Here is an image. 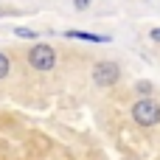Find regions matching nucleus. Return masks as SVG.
I'll list each match as a JSON object with an SVG mask.
<instances>
[{"mask_svg":"<svg viewBox=\"0 0 160 160\" xmlns=\"http://www.w3.org/2000/svg\"><path fill=\"white\" fill-rule=\"evenodd\" d=\"M132 118H135V124H141V127H158L160 124V104L152 96H141V98L132 104Z\"/></svg>","mask_w":160,"mask_h":160,"instance_id":"nucleus-1","label":"nucleus"},{"mask_svg":"<svg viewBox=\"0 0 160 160\" xmlns=\"http://www.w3.org/2000/svg\"><path fill=\"white\" fill-rule=\"evenodd\" d=\"M65 37H70V39H84V42H110V37H101V34H90V31H76V28H70V31H65Z\"/></svg>","mask_w":160,"mask_h":160,"instance_id":"nucleus-4","label":"nucleus"},{"mask_svg":"<svg viewBox=\"0 0 160 160\" xmlns=\"http://www.w3.org/2000/svg\"><path fill=\"white\" fill-rule=\"evenodd\" d=\"M135 90H138V96H152V82H138Z\"/></svg>","mask_w":160,"mask_h":160,"instance_id":"nucleus-7","label":"nucleus"},{"mask_svg":"<svg viewBox=\"0 0 160 160\" xmlns=\"http://www.w3.org/2000/svg\"><path fill=\"white\" fill-rule=\"evenodd\" d=\"M8 70H11V62H8V56H6V53H0V79H6V76H8Z\"/></svg>","mask_w":160,"mask_h":160,"instance_id":"nucleus-6","label":"nucleus"},{"mask_svg":"<svg viewBox=\"0 0 160 160\" xmlns=\"http://www.w3.org/2000/svg\"><path fill=\"white\" fill-rule=\"evenodd\" d=\"M14 34H17L20 39H39V34H37V31H31V28H22V25H17V28H14Z\"/></svg>","mask_w":160,"mask_h":160,"instance_id":"nucleus-5","label":"nucleus"},{"mask_svg":"<svg viewBox=\"0 0 160 160\" xmlns=\"http://www.w3.org/2000/svg\"><path fill=\"white\" fill-rule=\"evenodd\" d=\"M73 6H76V8H87V6H90V0H73Z\"/></svg>","mask_w":160,"mask_h":160,"instance_id":"nucleus-9","label":"nucleus"},{"mask_svg":"<svg viewBox=\"0 0 160 160\" xmlns=\"http://www.w3.org/2000/svg\"><path fill=\"white\" fill-rule=\"evenodd\" d=\"M149 37H152V42H160V28H152Z\"/></svg>","mask_w":160,"mask_h":160,"instance_id":"nucleus-8","label":"nucleus"},{"mask_svg":"<svg viewBox=\"0 0 160 160\" xmlns=\"http://www.w3.org/2000/svg\"><path fill=\"white\" fill-rule=\"evenodd\" d=\"M25 56H28V65H31L34 70H39V73H48V70L56 68V51H53L51 45L37 42L34 48H28Z\"/></svg>","mask_w":160,"mask_h":160,"instance_id":"nucleus-2","label":"nucleus"},{"mask_svg":"<svg viewBox=\"0 0 160 160\" xmlns=\"http://www.w3.org/2000/svg\"><path fill=\"white\" fill-rule=\"evenodd\" d=\"M118 79H121V68L115 62H110V59H104V62H98L93 68V82L98 87H112Z\"/></svg>","mask_w":160,"mask_h":160,"instance_id":"nucleus-3","label":"nucleus"}]
</instances>
